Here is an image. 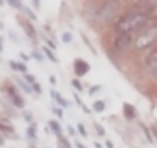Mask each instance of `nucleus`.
<instances>
[{"mask_svg":"<svg viewBox=\"0 0 157 148\" xmlns=\"http://www.w3.org/2000/svg\"><path fill=\"white\" fill-rule=\"evenodd\" d=\"M8 3L13 6V8H16V10H22L23 6H22V3L19 2V0H8Z\"/></svg>","mask_w":157,"mask_h":148,"instance_id":"obj_19","label":"nucleus"},{"mask_svg":"<svg viewBox=\"0 0 157 148\" xmlns=\"http://www.w3.org/2000/svg\"><path fill=\"white\" fill-rule=\"evenodd\" d=\"M48 125H49V128L59 136V134H62V127H60V123L57 122V120H49L48 122Z\"/></svg>","mask_w":157,"mask_h":148,"instance_id":"obj_15","label":"nucleus"},{"mask_svg":"<svg viewBox=\"0 0 157 148\" xmlns=\"http://www.w3.org/2000/svg\"><path fill=\"white\" fill-rule=\"evenodd\" d=\"M23 79H25V82H28V84H34V82H36V77L31 76V74H28V72H23Z\"/></svg>","mask_w":157,"mask_h":148,"instance_id":"obj_20","label":"nucleus"},{"mask_svg":"<svg viewBox=\"0 0 157 148\" xmlns=\"http://www.w3.org/2000/svg\"><path fill=\"white\" fill-rule=\"evenodd\" d=\"M0 145H5V137L0 134Z\"/></svg>","mask_w":157,"mask_h":148,"instance_id":"obj_36","label":"nucleus"},{"mask_svg":"<svg viewBox=\"0 0 157 148\" xmlns=\"http://www.w3.org/2000/svg\"><path fill=\"white\" fill-rule=\"evenodd\" d=\"M145 65H146L148 71H151V72H157V48L152 49V51L145 57Z\"/></svg>","mask_w":157,"mask_h":148,"instance_id":"obj_7","label":"nucleus"},{"mask_svg":"<svg viewBox=\"0 0 157 148\" xmlns=\"http://www.w3.org/2000/svg\"><path fill=\"white\" fill-rule=\"evenodd\" d=\"M20 57H22V59H25V60H29V57H28L26 54H23V53H20Z\"/></svg>","mask_w":157,"mask_h":148,"instance_id":"obj_37","label":"nucleus"},{"mask_svg":"<svg viewBox=\"0 0 157 148\" xmlns=\"http://www.w3.org/2000/svg\"><path fill=\"white\" fill-rule=\"evenodd\" d=\"M68 133H69V136H75V130L72 127H68Z\"/></svg>","mask_w":157,"mask_h":148,"instance_id":"obj_31","label":"nucleus"},{"mask_svg":"<svg viewBox=\"0 0 157 148\" xmlns=\"http://www.w3.org/2000/svg\"><path fill=\"white\" fill-rule=\"evenodd\" d=\"M74 99H75V102H77V103H78V105H82V100H80V97H78V96H77V94H75V96H74Z\"/></svg>","mask_w":157,"mask_h":148,"instance_id":"obj_33","label":"nucleus"},{"mask_svg":"<svg viewBox=\"0 0 157 148\" xmlns=\"http://www.w3.org/2000/svg\"><path fill=\"white\" fill-rule=\"evenodd\" d=\"M148 20V14L146 13H140V11H129L128 14H125L122 19H119V22L116 23L114 29L117 33H131L136 31L139 28H142Z\"/></svg>","mask_w":157,"mask_h":148,"instance_id":"obj_1","label":"nucleus"},{"mask_svg":"<svg viewBox=\"0 0 157 148\" xmlns=\"http://www.w3.org/2000/svg\"><path fill=\"white\" fill-rule=\"evenodd\" d=\"M77 130H78V133H80L83 137H86V130H85V127H83L82 123H78V125H77Z\"/></svg>","mask_w":157,"mask_h":148,"instance_id":"obj_23","label":"nucleus"},{"mask_svg":"<svg viewBox=\"0 0 157 148\" xmlns=\"http://www.w3.org/2000/svg\"><path fill=\"white\" fill-rule=\"evenodd\" d=\"M10 66H11L14 71L26 72V65H25V63H20V62H14V60H11V62H10Z\"/></svg>","mask_w":157,"mask_h":148,"instance_id":"obj_12","label":"nucleus"},{"mask_svg":"<svg viewBox=\"0 0 157 148\" xmlns=\"http://www.w3.org/2000/svg\"><path fill=\"white\" fill-rule=\"evenodd\" d=\"M90 63L83 59H75L74 63H72V69H74V74L77 77H83L86 76V74L90 72Z\"/></svg>","mask_w":157,"mask_h":148,"instance_id":"obj_5","label":"nucleus"},{"mask_svg":"<svg viewBox=\"0 0 157 148\" xmlns=\"http://www.w3.org/2000/svg\"><path fill=\"white\" fill-rule=\"evenodd\" d=\"M94 127H96V131H97V133H99L100 136H105V130H103V127H102V125H99V123H96Z\"/></svg>","mask_w":157,"mask_h":148,"instance_id":"obj_25","label":"nucleus"},{"mask_svg":"<svg viewBox=\"0 0 157 148\" xmlns=\"http://www.w3.org/2000/svg\"><path fill=\"white\" fill-rule=\"evenodd\" d=\"M33 5H34L36 8H39V6H40V0H33Z\"/></svg>","mask_w":157,"mask_h":148,"instance_id":"obj_32","label":"nucleus"},{"mask_svg":"<svg viewBox=\"0 0 157 148\" xmlns=\"http://www.w3.org/2000/svg\"><path fill=\"white\" fill-rule=\"evenodd\" d=\"M51 96L54 97V100H56V102H57L60 107H63V108H66V107H68V102H66V100H65V99H63V97H62L59 93H56V91H51Z\"/></svg>","mask_w":157,"mask_h":148,"instance_id":"obj_13","label":"nucleus"},{"mask_svg":"<svg viewBox=\"0 0 157 148\" xmlns=\"http://www.w3.org/2000/svg\"><path fill=\"white\" fill-rule=\"evenodd\" d=\"M142 128L145 130V133H146V137H148V140H149V142H152V137H151V134H149V131H148V128H146V127H143V125H142Z\"/></svg>","mask_w":157,"mask_h":148,"instance_id":"obj_28","label":"nucleus"},{"mask_svg":"<svg viewBox=\"0 0 157 148\" xmlns=\"http://www.w3.org/2000/svg\"><path fill=\"white\" fill-rule=\"evenodd\" d=\"M0 130H2L3 133H6V134L14 133V128H13V127H10V125H5V123H0Z\"/></svg>","mask_w":157,"mask_h":148,"instance_id":"obj_18","label":"nucleus"},{"mask_svg":"<svg viewBox=\"0 0 157 148\" xmlns=\"http://www.w3.org/2000/svg\"><path fill=\"white\" fill-rule=\"evenodd\" d=\"M94 145H96V148H102V145H100V143H97V142H96Z\"/></svg>","mask_w":157,"mask_h":148,"instance_id":"obj_42","label":"nucleus"},{"mask_svg":"<svg viewBox=\"0 0 157 148\" xmlns=\"http://www.w3.org/2000/svg\"><path fill=\"white\" fill-rule=\"evenodd\" d=\"M3 51V43H2V39H0V53Z\"/></svg>","mask_w":157,"mask_h":148,"instance_id":"obj_39","label":"nucleus"},{"mask_svg":"<svg viewBox=\"0 0 157 148\" xmlns=\"http://www.w3.org/2000/svg\"><path fill=\"white\" fill-rule=\"evenodd\" d=\"M25 119H26V120H31V113L26 111V113H25Z\"/></svg>","mask_w":157,"mask_h":148,"instance_id":"obj_35","label":"nucleus"},{"mask_svg":"<svg viewBox=\"0 0 157 148\" xmlns=\"http://www.w3.org/2000/svg\"><path fill=\"white\" fill-rule=\"evenodd\" d=\"M123 114H125V117L126 119H134V116H136V110H134V107L132 105H129V103H125L123 105Z\"/></svg>","mask_w":157,"mask_h":148,"instance_id":"obj_9","label":"nucleus"},{"mask_svg":"<svg viewBox=\"0 0 157 148\" xmlns=\"http://www.w3.org/2000/svg\"><path fill=\"white\" fill-rule=\"evenodd\" d=\"M33 56H34V57H37V60H39V62H42V60H43V57H42L39 53H36V51L33 53Z\"/></svg>","mask_w":157,"mask_h":148,"instance_id":"obj_30","label":"nucleus"},{"mask_svg":"<svg viewBox=\"0 0 157 148\" xmlns=\"http://www.w3.org/2000/svg\"><path fill=\"white\" fill-rule=\"evenodd\" d=\"M72 85L75 87V90L77 91H83V87H82V84L78 82V79H72Z\"/></svg>","mask_w":157,"mask_h":148,"instance_id":"obj_21","label":"nucleus"},{"mask_svg":"<svg viewBox=\"0 0 157 148\" xmlns=\"http://www.w3.org/2000/svg\"><path fill=\"white\" fill-rule=\"evenodd\" d=\"M57 145H59V148H72V146H71V143L68 142V139H66V137H63L62 134H59V136H57Z\"/></svg>","mask_w":157,"mask_h":148,"instance_id":"obj_14","label":"nucleus"},{"mask_svg":"<svg viewBox=\"0 0 157 148\" xmlns=\"http://www.w3.org/2000/svg\"><path fill=\"white\" fill-rule=\"evenodd\" d=\"M82 108H83V111H85V113H86V114H90V113H91V111H90V108H88V107H85V105H82Z\"/></svg>","mask_w":157,"mask_h":148,"instance_id":"obj_34","label":"nucleus"},{"mask_svg":"<svg viewBox=\"0 0 157 148\" xmlns=\"http://www.w3.org/2000/svg\"><path fill=\"white\" fill-rule=\"evenodd\" d=\"M106 146H108V148H113V142L108 140V142H106Z\"/></svg>","mask_w":157,"mask_h":148,"instance_id":"obj_38","label":"nucleus"},{"mask_svg":"<svg viewBox=\"0 0 157 148\" xmlns=\"http://www.w3.org/2000/svg\"><path fill=\"white\" fill-rule=\"evenodd\" d=\"M14 80H16V82L19 84V87H20V88H22V90H23V91H25L26 94H31V93H33V90L29 88V84H28V82L22 80L20 77H14Z\"/></svg>","mask_w":157,"mask_h":148,"instance_id":"obj_11","label":"nucleus"},{"mask_svg":"<svg viewBox=\"0 0 157 148\" xmlns=\"http://www.w3.org/2000/svg\"><path fill=\"white\" fill-rule=\"evenodd\" d=\"M93 110H94L96 113H102V111H105V102H103V100H96L94 105H93Z\"/></svg>","mask_w":157,"mask_h":148,"instance_id":"obj_17","label":"nucleus"},{"mask_svg":"<svg viewBox=\"0 0 157 148\" xmlns=\"http://www.w3.org/2000/svg\"><path fill=\"white\" fill-rule=\"evenodd\" d=\"M54 114L57 116V117H63V111H62V108H54Z\"/></svg>","mask_w":157,"mask_h":148,"instance_id":"obj_26","label":"nucleus"},{"mask_svg":"<svg viewBox=\"0 0 157 148\" xmlns=\"http://www.w3.org/2000/svg\"><path fill=\"white\" fill-rule=\"evenodd\" d=\"M77 148H86V146H83L82 143H77Z\"/></svg>","mask_w":157,"mask_h":148,"instance_id":"obj_41","label":"nucleus"},{"mask_svg":"<svg viewBox=\"0 0 157 148\" xmlns=\"http://www.w3.org/2000/svg\"><path fill=\"white\" fill-rule=\"evenodd\" d=\"M42 49H43V53H45V56H46V57H48V59H49L51 62H54V63H57V57L54 56V53H52V49H51V48H48V46H43Z\"/></svg>","mask_w":157,"mask_h":148,"instance_id":"obj_16","label":"nucleus"},{"mask_svg":"<svg viewBox=\"0 0 157 148\" xmlns=\"http://www.w3.org/2000/svg\"><path fill=\"white\" fill-rule=\"evenodd\" d=\"M119 8H120V5H119L117 0H106V2L96 11V20L102 25L108 23L119 13Z\"/></svg>","mask_w":157,"mask_h":148,"instance_id":"obj_2","label":"nucleus"},{"mask_svg":"<svg viewBox=\"0 0 157 148\" xmlns=\"http://www.w3.org/2000/svg\"><path fill=\"white\" fill-rule=\"evenodd\" d=\"M49 80H51V84H52V85H56V77H51Z\"/></svg>","mask_w":157,"mask_h":148,"instance_id":"obj_40","label":"nucleus"},{"mask_svg":"<svg viewBox=\"0 0 157 148\" xmlns=\"http://www.w3.org/2000/svg\"><path fill=\"white\" fill-rule=\"evenodd\" d=\"M19 22H20V26L23 28V31L26 33V36L31 40H36L37 39V33H36V28L31 25V22L26 20V19H22V17H19Z\"/></svg>","mask_w":157,"mask_h":148,"instance_id":"obj_8","label":"nucleus"},{"mask_svg":"<svg viewBox=\"0 0 157 148\" xmlns=\"http://www.w3.org/2000/svg\"><path fill=\"white\" fill-rule=\"evenodd\" d=\"M131 42H132V39H131L129 33H119V36L114 40V49L117 53H125L129 48Z\"/></svg>","mask_w":157,"mask_h":148,"instance_id":"obj_4","label":"nucleus"},{"mask_svg":"<svg viewBox=\"0 0 157 148\" xmlns=\"http://www.w3.org/2000/svg\"><path fill=\"white\" fill-rule=\"evenodd\" d=\"M8 94H10V97H11V102L17 107V108H23L25 107V100L20 97V94L17 93V90H16V87L14 85H8Z\"/></svg>","mask_w":157,"mask_h":148,"instance_id":"obj_6","label":"nucleus"},{"mask_svg":"<svg viewBox=\"0 0 157 148\" xmlns=\"http://www.w3.org/2000/svg\"><path fill=\"white\" fill-rule=\"evenodd\" d=\"M23 11H25V13H26V16H29L31 19H34V20L37 19V17H36V16H34V14L31 13V10H28V8H23Z\"/></svg>","mask_w":157,"mask_h":148,"instance_id":"obj_27","label":"nucleus"},{"mask_svg":"<svg viewBox=\"0 0 157 148\" xmlns=\"http://www.w3.org/2000/svg\"><path fill=\"white\" fill-rule=\"evenodd\" d=\"M71 39H72V36H71L69 33H65V34H63V37H62V40H63L65 43H69V42H71Z\"/></svg>","mask_w":157,"mask_h":148,"instance_id":"obj_24","label":"nucleus"},{"mask_svg":"<svg viewBox=\"0 0 157 148\" xmlns=\"http://www.w3.org/2000/svg\"><path fill=\"white\" fill-rule=\"evenodd\" d=\"M31 87H33L31 90H33V91H36L37 94H40V93H42V88H40V84H37V82H34V84H31Z\"/></svg>","mask_w":157,"mask_h":148,"instance_id":"obj_22","label":"nucleus"},{"mask_svg":"<svg viewBox=\"0 0 157 148\" xmlns=\"http://www.w3.org/2000/svg\"><path fill=\"white\" fill-rule=\"evenodd\" d=\"M157 39V26H151V28H146V29H143L140 34H139V37L136 39V42H134V48L136 49H145V48H148V46H151L152 45V42Z\"/></svg>","mask_w":157,"mask_h":148,"instance_id":"obj_3","label":"nucleus"},{"mask_svg":"<svg viewBox=\"0 0 157 148\" xmlns=\"http://www.w3.org/2000/svg\"><path fill=\"white\" fill-rule=\"evenodd\" d=\"M99 90H100V85H96L94 88H91V90H90V94H94V93H96V91H99Z\"/></svg>","mask_w":157,"mask_h":148,"instance_id":"obj_29","label":"nucleus"},{"mask_svg":"<svg viewBox=\"0 0 157 148\" xmlns=\"http://www.w3.org/2000/svg\"><path fill=\"white\" fill-rule=\"evenodd\" d=\"M26 134H28V139H31V140H36V142H37V123L31 122L29 128L26 130Z\"/></svg>","mask_w":157,"mask_h":148,"instance_id":"obj_10","label":"nucleus"}]
</instances>
